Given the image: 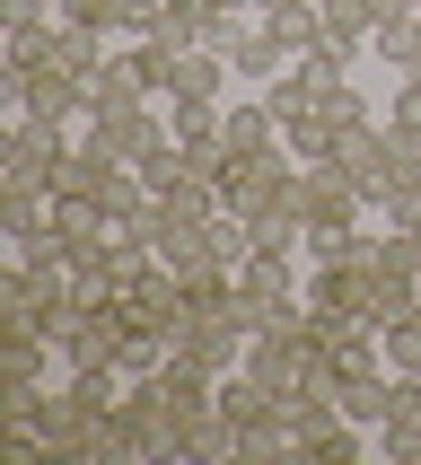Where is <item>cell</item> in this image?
<instances>
[{"instance_id": "cell-16", "label": "cell", "mask_w": 421, "mask_h": 465, "mask_svg": "<svg viewBox=\"0 0 421 465\" xmlns=\"http://www.w3.org/2000/svg\"><path fill=\"white\" fill-rule=\"evenodd\" d=\"M377 342H387V369H395V378H421V308L395 316V325H377Z\"/></svg>"}, {"instance_id": "cell-14", "label": "cell", "mask_w": 421, "mask_h": 465, "mask_svg": "<svg viewBox=\"0 0 421 465\" xmlns=\"http://www.w3.org/2000/svg\"><path fill=\"white\" fill-rule=\"evenodd\" d=\"M229 71H237V79H255V88H263V79H281V71H289V53L272 45L263 26H237V35H229Z\"/></svg>"}, {"instance_id": "cell-7", "label": "cell", "mask_w": 421, "mask_h": 465, "mask_svg": "<svg viewBox=\"0 0 421 465\" xmlns=\"http://www.w3.org/2000/svg\"><path fill=\"white\" fill-rule=\"evenodd\" d=\"M289 79H299L316 105H325V97H342V88H351V45H334V35H325V45H308L299 62H289Z\"/></svg>"}, {"instance_id": "cell-3", "label": "cell", "mask_w": 421, "mask_h": 465, "mask_svg": "<svg viewBox=\"0 0 421 465\" xmlns=\"http://www.w3.org/2000/svg\"><path fill=\"white\" fill-rule=\"evenodd\" d=\"M53 361H62V342L44 325H0V387H44Z\"/></svg>"}, {"instance_id": "cell-5", "label": "cell", "mask_w": 421, "mask_h": 465, "mask_svg": "<svg viewBox=\"0 0 421 465\" xmlns=\"http://www.w3.org/2000/svg\"><path fill=\"white\" fill-rule=\"evenodd\" d=\"M176 457H210V465H220V457H246V430L220 413V387H210L202 413H184V421H176Z\"/></svg>"}, {"instance_id": "cell-6", "label": "cell", "mask_w": 421, "mask_h": 465, "mask_svg": "<svg viewBox=\"0 0 421 465\" xmlns=\"http://www.w3.org/2000/svg\"><path fill=\"white\" fill-rule=\"evenodd\" d=\"M176 97H229V45H176L167 105H176Z\"/></svg>"}, {"instance_id": "cell-15", "label": "cell", "mask_w": 421, "mask_h": 465, "mask_svg": "<svg viewBox=\"0 0 421 465\" xmlns=\"http://www.w3.org/2000/svg\"><path fill=\"white\" fill-rule=\"evenodd\" d=\"M387 141H395V150H421V71H404V88H395V105H387Z\"/></svg>"}, {"instance_id": "cell-2", "label": "cell", "mask_w": 421, "mask_h": 465, "mask_svg": "<svg viewBox=\"0 0 421 465\" xmlns=\"http://www.w3.org/2000/svg\"><path fill=\"white\" fill-rule=\"evenodd\" d=\"M150 105H158V97H114L105 114H88V141H97V150H114L123 167H141L150 150H167V141H176V132H167V114H150Z\"/></svg>"}, {"instance_id": "cell-13", "label": "cell", "mask_w": 421, "mask_h": 465, "mask_svg": "<svg viewBox=\"0 0 421 465\" xmlns=\"http://www.w3.org/2000/svg\"><path fill=\"white\" fill-rule=\"evenodd\" d=\"M53 167H62V158H53L44 141H26V132H9V141H0V184H26V193H53Z\"/></svg>"}, {"instance_id": "cell-17", "label": "cell", "mask_w": 421, "mask_h": 465, "mask_svg": "<svg viewBox=\"0 0 421 465\" xmlns=\"http://www.w3.org/2000/svg\"><path fill=\"white\" fill-rule=\"evenodd\" d=\"M377 448H387L395 465H421V421H404V413H395V421H377Z\"/></svg>"}, {"instance_id": "cell-10", "label": "cell", "mask_w": 421, "mask_h": 465, "mask_svg": "<svg viewBox=\"0 0 421 465\" xmlns=\"http://www.w3.org/2000/svg\"><path fill=\"white\" fill-rule=\"evenodd\" d=\"M395 387H404V378H395L387 361H377V369H360V378H342V413L360 421V430H377V421L395 413Z\"/></svg>"}, {"instance_id": "cell-18", "label": "cell", "mask_w": 421, "mask_h": 465, "mask_svg": "<svg viewBox=\"0 0 421 465\" xmlns=\"http://www.w3.org/2000/svg\"><path fill=\"white\" fill-rule=\"evenodd\" d=\"M395 9H421V0H395Z\"/></svg>"}, {"instance_id": "cell-9", "label": "cell", "mask_w": 421, "mask_h": 465, "mask_svg": "<svg viewBox=\"0 0 421 465\" xmlns=\"http://www.w3.org/2000/svg\"><path fill=\"white\" fill-rule=\"evenodd\" d=\"M0 229H9V246H44V237H53V193L0 184Z\"/></svg>"}, {"instance_id": "cell-8", "label": "cell", "mask_w": 421, "mask_h": 465, "mask_svg": "<svg viewBox=\"0 0 421 465\" xmlns=\"http://www.w3.org/2000/svg\"><path fill=\"white\" fill-rule=\"evenodd\" d=\"M255 26H263V35H272V45L289 53V62H299L308 45H325V9H316V0H281V9H263Z\"/></svg>"}, {"instance_id": "cell-12", "label": "cell", "mask_w": 421, "mask_h": 465, "mask_svg": "<svg viewBox=\"0 0 421 465\" xmlns=\"http://www.w3.org/2000/svg\"><path fill=\"white\" fill-rule=\"evenodd\" d=\"M220 141H229V150H281V114H272L263 97L220 105Z\"/></svg>"}, {"instance_id": "cell-1", "label": "cell", "mask_w": 421, "mask_h": 465, "mask_svg": "<svg viewBox=\"0 0 421 465\" xmlns=\"http://www.w3.org/2000/svg\"><path fill=\"white\" fill-rule=\"evenodd\" d=\"M299 211H308V237H316V229H360L368 184L351 176L342 158H316V167H299Z\"/></svg>"}, {"instance_id": "cell-11", "label": "cell", "mask_w": 421, "mask_h": 465, "mask_svg": "<svg viewBox=\"0 0 421 465\" xmlns=\"http://www.w3.org/2000/svg\"><path fill=\"white\" fill-rule=\"evenodd\" d=\"M53 26H62V18H9V35H0V71L35 79L53 62Z\"/></svg>"}, {"instance_id": "cell-4", "label": "cell", "mask_w": 421, "mask_h": 465, "mask_svg": "<svg viewBox=\"0 0 421 465\" xmlns=\"http://www.w3.org/2000/svg\"><path fill=\"white\" fill-rule=\"evenodd\" d=\"M114 176H123V158L97 150V141L79 132V150H62V167H53V193H71V203H105V193H114Z\"/></svg>"}]
</instances>
